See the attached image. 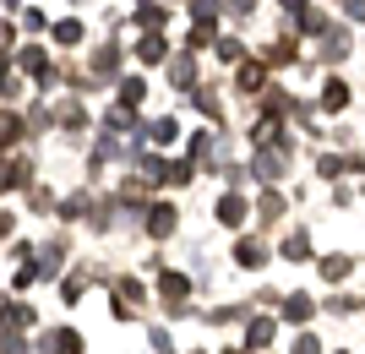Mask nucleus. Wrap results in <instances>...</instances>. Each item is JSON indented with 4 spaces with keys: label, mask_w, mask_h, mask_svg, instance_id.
Returning a JSON list of instances; mask_svg holds the SVG:
<instances>
[{
    "label": "nucleus",
    "mask_w": 365,
    "mask_h": 354,
    "mask_svg": "<svg viewBox=\"0 0 365 354\" xmlns=\"http://www.w3.org/2000/svg\"><path fill=\"white\" fill-rule=\"evenodd\" d=\"M104 131H137V115H131V104H109Z\"/></svg>",
    "instance_id": "obj_19"
},
{
    "label": "nucleus",
    "mask_w": 365,
    "mask_h": 354,
    "mask_svg": "<svg viewBox=\"0 0 365 354\" xmlns=\"http://www.w3.org/2000/svg\"><path fill=\"white\" fill-rule=\"evenodd\" d=\"M202 175H197V164L185 158V164H164V185H197Z\"/></svg>",
    "instance_id": "obj_21"
},
{
    "label": "nucleus",
    "mask_w": 365,
    "mask_h": 354,
    "mask_svg": "<svg viewBox=\"0 0 365 354\" xmlns=\"http://www.w3.org/2000/svg\"><path fill=\"white\" fill-rule=\"evenodd\" d=\"M213 38H218L213 22H191V38H185V49H191V55H197V49H213Z\"/></svg>",
    "instance_id": "obj_22"
},
{
    "label": "nucleus",
    "mask_w": 365,
    "mask_h": 354,
    "mask_svg": "<svg viewBox=\"0 0 365 354\" xmlns=\"http://www.w3.org/2000/svg\"><path fill=\"white\" fill-rule=\"evenodd\" d=\"M317 38H322V55H327L333 66L344 61V55H349V33H344V28H333V22H327V28H322Z\"/></svg>",
    "instance_id": "obj_8"
},
{
    "label": "nucleus",
    "mask_w": 365,
    "mask_h": 354,
    "mask_svg": "<svg viewBox=\"0 0 365 354\" xmlns=\"http://www.w3.org/2000/svg\"><path fill=\"white\" fill-rule=\"evenodd\" d=\"M22 349H28V343L16 338V327H6V333H0V354H22Z\"/></svg>",
    "instance_id": "obj_38"
},
{
    "label": "nucleus",
    "mask_w": 365,
    "mask_h": 354,
    "mask_svg": "<svg viewBox=\"0 0 365 354\" xmlns=\"http://www.w3.org/2000/svg\"><path fill=\"white\" fill-rule=\"evenodd\" d=\"M55 44H82V22H76V16H66V22H55Z\"/></svg>",
    "instance_id": "obj_25"
},
{
    "label": "nucleus",
    "mask_w": 365,
    "mask_h": 354,
    "mask_svg": "<svg viewBox=\"0 0 365 354\" xmlns=\"http://www.w3.org/2000/svg\"><path fill=\"white\" fill-rule=\"evenodd\" d=\"M284 11H289V16H300V11H305V0H284Z\"/></svg>",
    "instance_id": "obj_45"
},
{
    "label": "nucleus",
    "mask_w": 365,
    "mask_h": 354,
    "mask_svg": "<svg viewBox=\"0 0 365 354\" xmlns=\"http://www.w3.org/2000/svg\"><path fill=\"white\" fill-rule=\"evenodd\" d=\"M213 49H218V61H229V66L245 61V44H240V38H213Z\"/></svg>",
    "instance_id": "obj_27"
},
{
    "label": "nucleus",
    "mask_w": 365,
    "mask_h": 354,
    "mask_svg": "<svg viewBox=\"0 0 365 354\" xmlns=\"http://www.w3.org/2000/svg\"><path fill=\"white\" fill-rule=\"evenodd\" d=\"M235 88H240V93H262V88H267V66H262V61H240Z\"/></svg>",
    "instance_id": "obj_7"
},
{
    "label": "nucleus",
    "mask_w": 365,
    "mask_h": 354,
    "mask_svg": "<svg viewBox=\"0 0 365 354\" xmlns=\"http://www.w3.org/2000/svg\"><path fill=\"white\" fill-rule=\"evenodd\" d=\"M55 120L66 125V131H76V125H88V115H82V104H61V115Z\"/></svg>",
    "instance_id": "obj_32"
},
{
    "label": "nucleus",
    "mask_w": 365,
    "mask_h": 354,
    "mask_svg": "<svg viewBox=\"0 0 365 354\" xmlns=\"http://www.w3.org/2000/svg\"><path fill=\"white\" fill-rule=\"evenodd\" d=\"M22 137V115H0V147H11Z\"/></svg>",
    "instance_id": "obj_31"
},
{
    "label": "nucleus",
    "mask_w": 365,
    "mask_h": 354,
    "mask_svg": "<svg viewBox=\"0 0 365 354\" xmlns=\"http://www.w3.org/2000/svg\"><path fill=\"white\" fill-rule=\"evenodd\" d=\"M153 349H158V354H180V349H175V338H169L164 327H153Z\"/></svg>",
    "instance_id": "obj_39"
},
{
    "label": "nucleus",
    "mask_w": 365,
    "mask_h": 354,
    "mask_svg": "<svg viewBox=\"0 0 365 354\" xmlns=\"http://www.w3.org/2000/svg\"><path fill=\"white\" fill-rule=\"evenodd\" d=\"M322 109H327V115H344V109H349V82H344V77H327V88H322Z\"/></svg>",
    "instance_id": "obj_9"
},
{
    "label": "nucleus",
    "mask_w": 365,
    "mask_h": 354,
    "mask_svg": "<svg viewBox=\"0 0 365 354\" xmlns=\"http://www.w3.org/2000/svg\"><path fill=\"white\" fill-rule=\"evenodd\" d=\"M327 311H333V316H354V311H360V300H354V294H333V300H327Z\"/></svg>",
    "instance_id": "obj_35"
},
{
    "label": "nucleus",
    "mask_w": 365,
    "mask_h": 354,
    "mask_svg": "<svg viewBox=\"0 0 365 354\" xmlns=\"http://www.w3.org/2000/svg\"><path fill=\"white\" fill-rule=\"evenodd\" d=\"M115 300H120V306H115V316H120V322H131V316H137V306L148 300V294H142L137 278H120V283H115Z\"/></svg>",
    "instance_id": "obj_5"
},
{
    "label": "nucleus",
    "mask_w": 365,
    "mask_h": 354,
    "mask_svg": "<svg viewBox=\"0 0 365 354\" xmlns=\"http://www.w3.org/2000/svg\"><path fill=\"white\" fill-rule=\"evenodd\" d=\"M191 104H197L207 120H224V104H218V93H213V88H202V82H197V93H191Z\"/></svg>",
    "instance_id": "obj_18"
},
{
    "label": "nucleus",
    "mask_w": 365,
    "mask_h": 354,
    "mask_svg": "<svg viewBox=\"0 0 365 354\" xmlns=\"http://www.w3.org/2000/svg\"><path fill=\"white\" fill-rule=\"evenodd\" d=\"M213 147H218L213 131H197V137H191V164H197V175L213 170Z\"/></svg>",
    "instance_id": "obj_10"
},
{
    "label": "nucleus",
    "mask_w": 365,
    "mask_h": 354,
    "mask_svg": "<svg viewBox=\"0 0 365 354\" xmlns=\"http://www.w3.org/2000/svg\"><path fill=\"white\" fill-rule=\"evenodd\" d=\"M235 262H240L245 273H257V267H267V246H262L257 234H240V240H235Z\"/></svg>",
    "instance_id": "obj_6"
},
{
    "label": "nucleus",
    "mask_w": 365,
    "mask_h": 354,
    "mask_svg": "<svg viewBox=\"0 0 365 354\" xmlns=\"http://www.w3.org/2000/svg\"><path fill=\"white\" fill-rule=\"evenodd\" d=\"M44 349L49 354H82V333H71V327H55L44 338Z\"/></svg>",
    "instance_id": "obj_13"
},
{
    "label": "nucleus",
    "mask_w": 365,
    "mask_h": 354,
    "mask_svg": "<svg viewBox=\"0 0 365 354\" xmlns=\"http://www.w3.org/2000/svg\"><path fill=\"white\" fill-rule=\"evenodd\" d=\"M137 55H142V61H148V66H158V61H164V55H169L164 33H158V28H148V33H142V44H137Z\"/></svg>",
    "instance_id": "obj_16"
},
{
    "label": "nucleus",
    "mask_w": 365,
    "mask_h": 354,
    "mask_svg": "<svg viewBox=\"0 0 365 354\" xmlns=\"http://www.w3.org/2000/svg\"><path fill=\"white\" fill-rule=\"evenodd\" d=\"M82 213H88V197H71V202L61 207V218H82Z\"/></svg>",
    "instance_id": "obj_40"
},
{
    "label": "nucleus",
    "mask_w": 365,
    "mask_h": 354,
    "mask_svg": "<svg viewBox=\"0 0 365 354\" xmlns=\"http://www.w3.org/2000/svg\"><path fill=\"white\" fill-rule=\"evenodd\" d=\"M142 131H148V137H153V142H158V147H169V142L180 137V125L169 120V115H164V120H153V125H142Z\"/></svg>",
    "instance_id": "obj_24"
},
{
    "label": "nucleus",
    "mask_w": 365,
    "mask_h": 354,
    "mask_svg": "<svg viewBox=\"0 0 365 354\" xmlns=\"http://www.w3.org/2000/svg\"><path fill=\"white\" fill-rule=\"evenodd\" d=\"M284 170H289V142L273 137V142H262V147H257V158H251V170H245V175H257L262 185H278Z\"/></svg>",
    "instance_id": "obj_1"
},
{
    "label": "nucleus",
    "mask_w": 365,
    "mask_h": 354,
    "mask_svg": "<svg viewBox=\"0 0 365 354\" xmlns=\"http://www.w3.org/2000/svg\"><path fill=\"white\" fill-rule=\"evenodd\" d=\"M158 300L169 306V316H191V278L185 273H158Z\"/></svg>",
    "instance_id": "obj_2"
},
{
    "label": "nucleus",
    "mask_w": 365,
    "mask_h": 354,
    "mask_svg": "<svg viewBox=\"0 0 365 354\" xmlns=\"http://www.w3.org/2000/svg\"><path fill=\"white\" fill-rule=\"evenodd\" d=\"M76 294H82V278H66V283H61V300H66V306H71Z\"/></svg>",
    "instance_id": "obj_41"
},
{
    "label": "nucleus",
    "mask_w": 365,
    "mask_h": 354,
    "mask_svg": "<svg viewBox=\"0 0 365 354\" xmlns=\"http://www.w3.org/2000/svg\"><path fill=\"white\" fill-rule=\"evenodd\" d=\"M289 61H294V38L284 33L278 44H267V66H289Z\"/></svg>",
    "instance_id": "obj_28"
},
{
    "label": "nucleus",
    "mask_w": 365,
    "mask_h": 354,
    "mask_svg": "<svg viewBox=\"0 0 365 354\" xmlns=\"http://www.w3.org/2000/svg\"><path fill=\"white\" fill-rule=\"evenodd\" d=\"M229 354H235V349H229Z\"/></svg>",
    "instance_id": "obj_47"
},
{
    "label": "nucleus",
    "mask_w": 365,
    "mask_h": 354,
    "mask_svg": "<svg viewBox=\"0 0 365 354\" xmlns=\"http://www.w3.org/2000/svg\"><path fill=\"white\" fill-rule=\"evenodd\" d=\"M317 175H327V180H338V175H344V158H338V153H322V158H317Z\"/></svg>",
    "instance_id": "obj_36"
},
{
    "label": "nucleus",
    "mask_w": 365,
    "mask_h": 354,
    "mask_svg": "<svg viewBox=\"0 0 365 354\" xmlns=\"http://www.w3.org/2000/svg\"><path fill=\"white\" fill-rule=\"evenodd\" d=\"M164 6H153V0H142V6H137V28H164Z\"/></svg>",
    "instance_id": "obj_26"
},
{
    "label": "nucleus",
    "mask_w": 365,
    "mask_h": 354,
    "mask_svg": "<svg viewBox=\"0 0 365 354\" xmlns=\"http://www.w3.org/2000/svg\"><path fill=\"white\" fill-rule=\"evenodd\" d=\"M142 224H148L153 240H169V234L180 229V213H175L169 202H153V207H142Z\"/></svg>",
    "instance_id": "obj_3"
},
{
    "label": "nucleus",
    "mask_w": 365,
    "mask_h": 354,
    "mask_svg": "<svg viewBox=\"0 0 365 354\" xmlns=\"http://www.w3.org/2000/svg\"><path fill=\"white\" fill-rule=\"evenodd\" d=\"M289 354H322V338L317 333H300V338L289 343Z\"/></svg>",
    "instance_id": "obj_37"
},
{
    "label": "nucleus",
    "mask_w": 365,
    "mask_h": 354,
    "mask_svg": "<svg viewBox=\"0 0 365 354\" xmlns=\"http://www.w3.org/2000/svg\"><path fill=\"white\" fill-rule=\"evenodd\" d=\"M169 82H175V88H191V82H197V55H191V49L169 61Z\"/></svg>",
    "instance_id": "obj_14"
},
{
    "label": "nucleus",
    "mask_w": 365,
    "mask_h": 354,
    "mask_svg": "<svg viewBox=\"0 0 365 354\" xmlns=\"http://www.w3.org/2000/svg\"><path fill=\"white\" fill-rule=\"evenodd\" d=\"M0 240H11V213H0Z\"/></svg>",
    "instance_id": "obj_44"
},
{
    "label": "nucleus",
    "mask_w": 365,
    "mask_h": 354,
    "mask_svg": "<svg viewBox=\"0 0 365 354\" xmlns=\"http://www.w3.org/2000/svg\"><path fill=\"white\" fill-rule=\"evenodd\" d=\"M0 322H6V327H33V306H11V300H6Z\"/></svg>",
    "instance_id": "obj_29"
},
{
    "label": "nucleus",
    "mask_w": 365,
    "mask_h": 354,
    "mask_svg": "<svg viewBox=\"0 0 365 354\" xmlns=\"http://www.w3.org/2000/svg\"><path fill=\"white\" fill-rule=\"evenodd\" d=\"M338 6H344V11H349L354 22H365V0H338Z\"/></svg>",
    "instance_id": "obj_42"
},
{
    "label": "nucleus",
    "mask_w": 365,
    "mask_h": 354,
    "mask_svg": "<svg viewBox=\"0 0 365 354\" xmlns=\"http://www.w3.org/2000/svg\"><path fill=\"white\" fill-rule=\"evenodd\" d=\"M224 6H229L235 16H251V6H257V0H224Z\"/></svg>",
    "instance_id": "obj_43"
},
{
    "label": "nucleus",
    "mask_w": 365,
    "mask_h": 354,
    "mask_svg": "<svg viewBox=\"0 0 365 354\" xmlns=\"http://www.w3.org/2000/svg\"><path fill=\"white\" fill-rule=\"evenodd\" d=\"M245 218H251V207H245V197H240V185H229L224 197H218V224H229V229H240Z\"/></svg>",
    "instance_id": "obj_4"
},
{
    "label": "nucleus",
    "mask_w": 365,
    "mask_h": 354,
    "mask_svg": "<svg viewBox=\"0 0 365 354\" xmlns=\"http://www.w3.org/2000/svg\"><path fill=\"white\" fill-rule=\"evenodd\" d=\"M322 278H327V283H344V278H349L354 273V262H349V256H322Z\"/></svg>",
    "instance_id": "obj_20"
},
{
    "label": "nucleus",
    "mask_w": 365,
    "mask_h": 354,
    "mask_svg": "<svg viewBox=\"0 0 365 354\" xmlns=\"http://www.w3.org/2000/svg\"><path fill=\"white\" fill-rule=\"evenodd\" d=\"M311 316H317V300H311V294H289V300H284V322L305 327Z\"/></svg>",
    "instance_id": "obj_12"
},
{
    "label": "nucleus",
    "mask_w": 365,
    "mask_h": 354,
    "mask_svg": "<svg viewBox=\"0 0 365 354\" xmlns=\"http://www.w3.org/2000/svg\"><path fill=\"white\" fill-rule=\"evenodd\" d=\"M284 262H311V234H305V229L284 234Z\"/></svg>",
    "instance_id": "obj_15"
},
{
    "label": "nucleus",
    "mask_w": 365,
    "mask_h": 354,
    "mask_svg": "<svg viewBox=\"0 0 365 354\" xmlns=\"http://www.w3.org/2000/svg\"><path fill=\"white\" fill-rule=\"evenodd\" d=\"M273 333H278L273 316H257V322L245 327V349H267V343H273Z\"/></svg>",
    "instance_id": "obj_17"
},
{
    "label": "nucleus",
    "mask_w": 365,
    "mask_h": 354,
    "mask_svg": "<svg viewBox=\"0 0 365 354\" xmlns=\"http://www.w3.org/2000/svg\"><path fill=\"white\" fill-rule=\"evenodd\" d=\"M16 61H22V71H33V77H38V71H44V49H38V44H28L22 55H16Z\"/></svg>",
    "instance_id": "obj_33"
},
{
    "label": "nucleus",
    "mask_w": 365,
    "mask_h": 354,
    "mask_svg": "<svg viewBox=\"0 0 365 354\" xmlns=\"http://www.w3.org/2000/svg\"><path fill=\"white\" fill-rule=\"evenodd\" d=\"M0 311H6V294H0Z\"/></svg>",
    "instance_id": "obj_46"
},
{
    "label": "nucleus",
    "mask_w": 365,
    "mask_h": 354,
    "mask_svg": "<svg viewBox=\"0 0 365 354\" xmlns=\"http://www.w3.org/2000/svg\"><path fill=\"white\" fill-rule=\"evenodd\" d=\"M93 71H98V77H115V71H120V49L104 44L98 55H93Z\"/></svg>",
    "instance_id": "obj_23"
},
{
    "label": "nucleus",
    "mask_w": 365,
    "mask_h": 354,
    "mask_svg": "<svg viewBox=\"0 0 365 354\" xmlns=\"http://www.w3.org/2000/svg\"><path fill=\"white\" fill-rule=\"evenodd\" d=\"M142 93H148V82H142V77H125V82H120V104L137 109V104H142Z\"/></svg>",
    "instance_id": "obj_30"
},
{
    "label": "nucleus",
    "mask_w": 365,
    "mask_h": 354,
    "mask_svg": "<svg viewBox=\"0 0 365 354\" xmlns=\"http://www.w3.org/2000/svg\"><path fill=\"white\" fill-rule=\"evenodd\" d=\"M191 22H218V0H191Z\"/></svg>",
    "instance_id": "obj_34"
},
{
    "label": "nucleus",
    "mask_w": 365,
    "mask_h": 354,
    "mask_svg": "<svg viewBox=\"0 0 365 354\" xmlns=\"http://www.w3.org/2000/svg\"><path fill=\"white\" fill-rule=\"evenodd\" d=\"M278 218H284V191L267 185V191L257 197V224H278Z\"/></svg>",
    "instance_id": "obj_11"
}]
</instances>
